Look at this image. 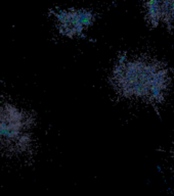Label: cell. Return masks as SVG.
Here are the masks:
<instances>
[{
  "label": "cell",
  "mask_w": 174,
  "mask_h": 196,
  "mask_svg": "<svg viewBox=\"0 0 174 196\" xmlns=\"http://www.w3.org/2000/svg\"><path fill=\"white\" fill-rule=\"evenodd\" d=\"M30 128V118L13 105L0 106V148L19 143L22 147L30 141L26 132Z\"/></svg>",
  "instance_id": "obj_2"
},
{
  "label": "cell",
  "mask_w": 174,
  "mask_h": 196,
  "mask_svg": "<svg viewBox=\"0 0 174 196\" xmlns=\"http://www.w3.org/2000/svg\"><path fill=\"white\" fill-rule=\"evenodd\" d=\"M170 161H171V163L174 165V143L171 147V150H170Z\"/></svg>",
  "instance_id": "obj_5"
},
{
  "label": "cell",
  "mask_w": 174,
  "mask_h": 196,
  "mask_svg": "<svg viewBox=\"0 0 174 196\" xmlns=\"http://www.w3.org/2000/svg\"><path fill=\"white\" fill-rule=\"evenodd\" d=\"M57 29L62 35L70 39L82 37L95 22L96 15L86 8H66L54 11Z\"/></svg>",
  "instance_id": "obj_3"
},
{
  "label": "cell",
  "mask_w": 174,
  "mask_h": 196,
  "mask_svg": "<svg viewBox=\"0 0 174 196\" xmlns=\"http://www.w3.org/2000/svg\"><path fill=\"white\" fill-rule=\"evenodd\" d=\"M144 18L153 28L164 27L174 36V1H149L144 3Z\"/></svg>",
  "instance_id": "obj_4"
},
{
  "label": "cell",
  "mask_w": 174,
  "mask_h": 196,
  "mask_svg": "<svg viewBox=\"0 0 174 196\" xmlns=\"http://www.w3.org/2000/svg\"><path fill=\"white\" fill-rule=\"evenodd\" d=\"M109 80L120 98L147 103L155 109L165 102L172 86L167 65L147 54L123 53L115 62Z\"/></svg>",
  "instance_id": "obj_1"
}]
</instances>
